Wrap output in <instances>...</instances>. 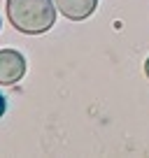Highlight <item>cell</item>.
Listing matches in <instances>:
<instances>
[{
	"label": "cell",
	"mask_w": 149,
	"mask_h": 158,
	"mask_svg": "<svg viewBox=\"0 0 149 158\" xmlns=\"http://www.w3.org/2000/svg\"><path fill=\"white\" fill-rule=\"evenodd\" d=\"M7 19L19 33L42 35L56 23L54 0H7Z\"/></svg>",
	"instance_id": "cell-1"
},
{
	"label": "cell",
	"mask_w": 149,
	"mask_h": 158,
	"mask_svg": "<svg viewBox=\"0 0 149 158\" xmlns=\"http://www.w3.org/2000/svg\"><path fill=\"white\" fill-rule=\"evenodd\" d=\"M26 74V58L16 49H0V86H12Z\"/></svg>",
	"instance_id": "cell-2"
},
{
	"label": "cell",
	"mask_w": 149,
	"mask_h": 158,
	"mask_svg": "<svg viewBox=\"0 0 149 158\" xmlns=\"http://www.w3.org/2000/svg\"><path fill=\"white\" fill-rule=\"evenodd\" d=\"M56 10L70 21H84L98 7V0H54Z\"/></svg>",
	"instance_id": "cell-3"
},
{
	"label": "cell",
	"mask_w": 149,
	"mask_h": 158,
	"mask_svg": "<svg viewBox=\"0 0 149 158\" xmlns=\"http://www.w3.org/2000/svg\"><path fill=\"white\" fill-rule=\"evenodd\" d=\"M5 109H7V102H5V95H0V116L5 114Z\"/></svg>",
	"instance_id": "cell-4"
},
{
	"label": "cell",
	"mask_w": 149,
	"mask_h": 158,
	"mask_svg": "<svg viewBox=\"0 0 149 158\" xmlns=\"http://www.w3.org/2000/svg\"><path fill=\"white\" fill-rule=\"evenodd\" d=\"M144 74H147V77H149V58L144 60Z\"/></svg>",
	"instance_id": "cell-5"
},
{
	"label": "cell",
	"mask_w": 149,
	"mask_h": 158,
	"mask_svg": "<svg viewBox=\"0 0 149 158\" xmlns=\"http://www.w3.org/2000/svg\"><path fill=\"white\" fill-rule=\"evenodd\" d=\"M0 26H2V23H0Z\"/></svg>",
	"instance_id": "cell-6"
}]
</instances>
